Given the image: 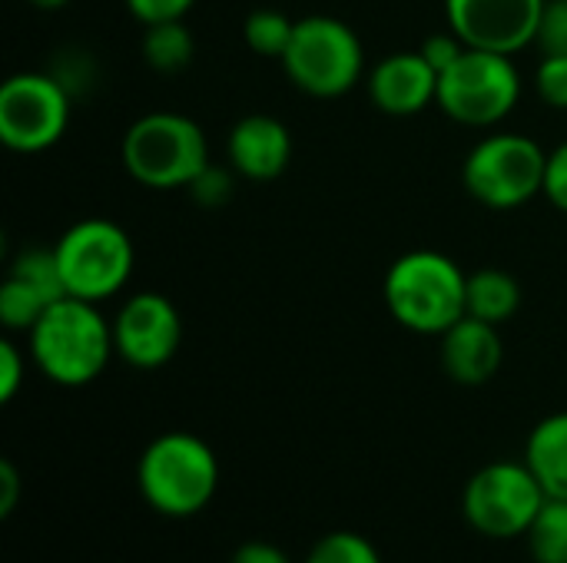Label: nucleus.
<instances>
[{
    "instance_id": "nucleus-14",
    "label": "nucleus",
    "mask_w": 567,
    "mask_h": 563,
    "mask_svg": "<svg viewBox=\"0 0 567 563\" xmlns=\"http://www.w3.org/2000/svg\"><path fill=\"white\" fill-rule=\"evenodd\" d=\"M369 100L385 116H419L425 106L439 103V70L422 56V50H399L382 56L369 76Z\"/></svg>"
},
{
    "instance_id": "nucleus-25",
    "label": "nucleus",
    "mask_w": 567,
    "mask_h": 563,
    "mask_svg": "<svg viewBox=\"0 0 567 563\" xmlns=\"http://www.w3.org/2000/svg\"><path fill=\"white\" fill-rule=\"evenodd\" d=\"M27 362L30 352H23L13 338L0 342V405H10L20 395L27 382Z\"/></svg>"
},
{
    "instance_id": "nucleus-5",
    "label": "nucleus",
    "mask_w": 567,
    "mask_h": 563,
    "mask_svg": "<svg viewBox=\"0 0 567 563\" xmlns=\"http://www.w3.org/2000/svg\"><path fill=\"white\" fill-rule=\"evenodd\" d=\"M279 63L289 83L306 96L336 100L362 83L365 46L346 20L329 13H312L296 20L292 40Z\"/></svg>"
},
{
    "instance_id": "nucleus-7",
    "label": "nucleus",
    "mask_w": 567,
    "mask_h": 563,
    "mask_svg": "<svg viewBox=\"0 0 567 563\" xmlns=\"http://www.w3.org/2000/svg\"><path fill=\"white\" fill-rule=\"evenodd\" d=\"M522 100V73L508 53L468 46L439 73V110L462 126L488 129L515 113Z\"/></svg>"
},
{
    "instance_id": "nucleus-12",
    "label": "nucleus",
    "mask_w": 567,
    "mask_h": 563,
    "mask_svg": "<svg viewBox=\"0 0 567 563\" xmlns=\"http://www.w3.org/2000/svg\"><path fill=\"white\" fill-rule=\"evenodd\" d=\"M548 0H445L449 27L478 50L522 53L538 40Z\"/></svg>"
},
{
    "instance_id": "nucleus-24",
    "label": "nucleus",
    "mask_w": 567,
    "mask_h": 563,
    "mask_svg": "<svg viewBox=\"0 0 567 563\" xmlns=\"http://www.w3.org/2000/svg\"><path fill=\"white\" fill-rule=\"evenodd\" d=\"M535 90L551 110H567V56H542L535 70Z\"/></svg>"
},
{
    "instance_id": "nucleus-16",
    "label": "nucleus",
    "mask_w": 567,
    "mask_h": 563,
    "mask_svg": "<svg viewBox=\"0 0 567 563\" xmlns=\"http://www.w3.org/2000/svg\"><path fill=\"white\" fill-rule=\"evenodd\" d=\"M439 358H442L445 375L455 385L478 388L498 375V368L505 362V342H502L498 325L465 315L442 335Z\"/></svg>"
},
{
    "instance_id": "nucleus-32",
    "label": "nucleus",
    "mask_w": 567,
    "mask_h": 563,
    "mask_svg": "<svg viewBox=\"0 0 567 563\" xmlns=\"http://www.w3.org/2000/svg\"><path fill=\"white\" fill-rule=\"evenodd\" d=\"M30 3H33L37 10H47V13H53V10H63L70 0H30Z\"/></svg>"
},
{
    "instance_id": "nucleus-23",
    "label": "nucleus",
    "mask_w": 567,
    "mask_h": 563,
    "mask_svg": "<svg viewBox=\"0 0 567 563\" xmlns=\"http://www.w3.org/2000/svg\"><path fill=\"white\" fill-rule=\"evenodd\" d=\"M236 169L233 166H206L186 189H189V196H193V202L196 206H203V209H219V206H226L229 199H233V192H236Z\"/></svg>"
},
{
    "instance_id": "nucleus-27",
    "label": "nucleus",
    "mask_w": 567,
    "mask_h": 563,
    "mask_svg": "<svg viewBox=\"0 0 567 563\" xmlns=\"http://www.w3.org/2000/svg\"><path fill=\"white\" fill-rule=\"evenodd\" d=\"M126 10L143 23H169V20H186V13L196 7V0H123Z\"/></svg>"
},
{
    "instance_id": "nucleus-15",
    "label": "nucleus",
    "mask_w": 567,
    "mask_h": 563,
    "mask_svg": "<svg viewBox=\"0 0 567 563\" xmlns=\"http://www.w3.org/2000/svg\"><path fill=\"white\" fill-rule=\"evenodd\" d=\"M226 159L243 179L269 183L282 176L292 163V133L282 119L269 113H249L229 129Z\"/></svg>"
},
{
    "instance_id": "nucleus-17",
    "label": "nucleus",
    "mask_w": 567,
    "mask_h": 563,
    "mask_svg": "<svg viewBox=\"0 0 567 563\" xmlns=\"http://www.w3.org/2000/svg\"><path fill=\"white\" fill-rule=\"evenodd\" d=\"M525 465L538 478L548 498L567 501V411L542 418L525 445Z\"/></svg>"
},
{
    "instance_id": "nucleus-26",
    "label": "nucleus",
    "mask_w": 567,
    "mask_h": 563,
    "mask_svg": "<svg viewBox=\"0 0 567 563\" xmlns=\"http://www.w3.org/2000/svg\"><path fill=\"white\" fill-rule=\"evenodd\" d=\"M535 43L542 46V53L567 56V0H548L545 3Z\"/></svg>"
},
{
    "instance_id": "nucleus-8",
    "label": "nucleus",
    "mask_w": 567,
    "mask_h": 563,
    "mask_svg": "<svg viewBox=\"0 0 567 563\" xmlns=\"http://www.w3.org/2000/svg\"><path fill=\"white\" fill-rule=\"evenodd\" d=\"M548 153L522 133L478 139L462 166L465 192L488 209H518L545 192Z\"/></svg>"
},
{
    "instance_id": "nucleus-30",
    "label": "nucleus",
    "mask_w": 567,
    "mask_h": 563,
    "mask_svg": "<svg viewBox=\"0 0 567 563\" xmlns=\"http://www.w3.org/2000/svg\"><path fill=\"white\" fill-rule=\"evenodd\" d=\"M20 491H23V481H20L17 465L13 461H0V521H7L17 511Z\"/></svg>"
},
{
    "instance_id": "nucleus-6",
    "label": "nucleus",
    "mask_w": 567,
    "mask_h": 563,
    "mask_svg": "<svg viewBox=\"0 0 567 563\" xmlns=\"http://www.w3.org/2000/svg\"><path fill=\"white\" fill-rule=\"evenodd\" d=\"M53 259L63 292L100 305L126 289L136 249L123 226L103 216H86L53 242Z\"/></svg>"
},
{
    "instance_id": "nucleus-21",
    "label": "nucleus",
    "mask_w": 567,
    "mask_h": 563,
    "mask_svg": "<svg viewBox=\"0 0 567 563\" xmlns=\"http://www.w3.org/2000/svg\"><path fill=\"white\" fill-rule=\"evenodd\" d=\"M292 30H296V20H289L282 10H272V7L252 10L243 23L246 46L269 60H282V53L292 40Z\"/></svg>"
},
{
    "instance_id": "nucleus-9",
    "label": "nucleus",
    "mask_w": 567,
    "mask_h": 563,
    "mask_svg": "<svg viewBox=\"0 0 567 563\" xmlns=\"http://www.w3.org/2000/svg\"><path fill=\"white\" fill-rule=\"evenodd\" d=\"M545 501L548 494L525 461H492L468 478L462 518L482 538L515 541L528 534Z\"/></svg>"
},
{
    "instance_id": "nucleus-2",
    "label": "nucleus",
    "mask_w": 567,
    "mask_h": 563,
    "mask_svg": "<svg viewBox=\"0 0 567 563\" xmlns=\"http://www.w3.org/2000/svg\"><path fill=\"white\" fill-rule=\"evenodd\" d=\"M465 289L468 275L462 265L435 249H412L399 256L382 279L389 315L415 335L439 338L468 315Z\"/></svg>"
},
{
    "instance_id": "nucleus-11",
    "label": "nucleus",
    "mask_w": 567,
    "mask_h": 563,
    "mask_svg": "<svg viewBox=\"0 0 567 563\" xmlns=\"http://www.w3.org/2000/svg\"><path fill=\"white\" fill-rule=\"evenodd\" d=\"M113 345L116 358L130 368L156 372L169 365L183 345V315L173 299L159 292H136L113 315Z\"/></svg>"
},
{
    "instance_id": "nucleus-3",
    "label": "nucleus",
    "mask_w": 567,
    "mask_h": 563,
    "mask_svg": "<svg viewBox=\"0 0 567 563\" xmlns=\"http://www.w3.org/2000/svg\"><path fill=\"white\" fill-rule=\"evenodd\" d=\"M136 488L156 514L193 518L206 511L219 491V458L199 435H156L140 455Z\"/></svg>"
},
{
    "instance_id": "nucleus-13",
    "label": "nucleus",
    "mask_w": 567,
    "mask_h": 563,
    "mask_svg": "<svg viewBox=\"0 0 567 563\" xmlns=\"http://www.w3.org/2000/svg\"><path fill=\"white\" fill-rule=\"evenodd\" d=\"M63 282L56 272L53 249H23L0 285V322L7 332H30L37 319L63 299Z\"/></svg>"
},
{
    "instance_id": "nucleus-28",
    "label": "nucleus",
    "mask_w": 567,
    "mask_h": 563,
    "mask_svg": "<svg viewBox=\"0 0 567 563\" xmlns=\"http://www.w3.org/2000/svg\"><path fill=\"white\" fill-rule=\"evenodd\" d=\"M419 50H422V56H425L439 73H442V70H449V66H452V63L468 50V43H465V40L449 27V30H439V33L425 37Z\"/></svg>"
},
{
    "instance_id": "nucleus-20",
    "label": "nucleus",
    "mask_w": 567,
    "mask_h": 563,
    "mask_svg": "<svg viewBox=\"0 0 567 563\" xmlns=\"http://www.w3.org/2000/svg\"><path fill=\"white\" fill-rule=\"evenodd\" d=\"M525 548L535 563H567V501L548 498L525 534Z\"/></svg>"
},
{
    "instance_id": "nucleus-4",
    "label": "nucleus",
    "mask_w": 567,
    "mask_h": 563,
    "mask_svg": "<svg viewBox=\"0 0 567 563\" xmlns=\"http://www.w3.org/2000/svg\"><path fill=\"white\" fill-rule=\"evenodd\" d=\"M126 176L146 189H186L213 159L203 126L183 113L156 110L130 123L120 143Z\"/></svg>"
},
{
    "instance_id": "nucleus-19",
    "label": "nucleus",
    "mask_w": 567,
    "mask_h": 563,
    "mask_svg": "<svg viewBox=\"0 0 567 563\" xmlns=\"http://www.w3.org/2000/svg\"><path fill=\"white\" fill-rule=\"evenodd\" d=\"M143 60L156 73H179L193 63L196 56V40L186 27V20H169V23H153L143 27Z\"/></svg>"
},
{
    "instance_id": "nucleus-1",
    "label": "nucleus",
    "mask_w": 567,
    "mask_h": 563,
    "mask_svg": "<svg viewBox=\"0 0 567 563\" xmlns=\"http://www.w3.org/2000/svg\"><path fill=\"white\" fill-rule=\"evenodd\" d=\"M30 365L60 388L93 385L116 355L113 322L100 305L63 295L27 332Z\"/></svg>"
},
{
    "instance_id": "nucleus-29",
    "label": "nucleus",
    "mask_w": 567,
    "mask_h": 563,
    "mask_svg": "<svg viewBox=\"0 0 567 563\" xmlns=\"http://www.w3.org/2000/svg\"><path fill=\"white\" fill-rule=\"evenodd\" d=\"M555 209L567 212V139L548 153V169H545V192H542Z\"/></svg>"
},
{
    "instance_id": "nucleus-22",
    "label": "nucleus",
    "mask_w": 567,
    "mask_h": 563,
    "mask_svg": "<svg viewBox=\"0 0 567 563\" xmlns=\"http://www.w3.org/2000/svg\"><path fill=\"white\" fill-rule=\"evenodd\" d=\"M302 563H382L379 548L355 531H332L319 538Z\"/></svg>"
},
{
    "instance_id": "nucleus-10",
    "label": "nucleus",
    "mask_w": 567,
    "mask_h": 563,
    "mask_svg": "<svg viewBox=\"0 0 567 563\" xmlns=\"http://www.w3.org/2000/svg\"><path fill=\"white\" fill-rule=\"evenodd\" d=\"M73 93L50 70H23L0 86V143L10 153L33 156L56 146L70 126Z\"/></svg>"
},
{
    "instance_id": "nucleus-31",
    "label": "nucleus",
    "mask_w": 567,
    "mask_h": 563,
    "mask_svg": "<svg viewBox=\"0 0 567 563\" xmlns=\"http://www.w3.org/2000/svg\"><path fill=\"white\" fill-rule=\"evenodd\" d=\"M229 563H296L279 544L269 541H246Z\"/></svg>"
},
{
    "instance_id": "nucleus-18",
    "label": "nucleus",
    "mask_w": 567,
    "mask_h": 563,
    "mask_svg": "<svg viewBox=\"0 0 567 563\" xmlns=\"http://www.w3.org/2000/svg\"><path fill=\"white\" fill-rule=\"evenodd\" d=\"M522 305V285L512 272L505 269H478L468 275V289H465V309L472 319L502 325L508 322Z\"/></svg>"
}]
</instances>
